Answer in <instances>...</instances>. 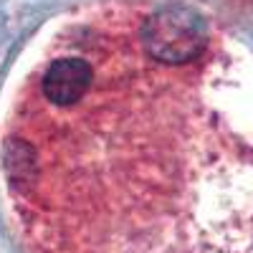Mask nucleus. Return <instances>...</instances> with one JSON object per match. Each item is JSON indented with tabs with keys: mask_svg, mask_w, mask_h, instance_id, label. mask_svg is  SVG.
Wrapping results in <instances>:
<instances>
[{
	"mask_svg": "<svg viewBox=\"0 0 253 253\" xmlns=\"http://www.w3.org/2000/svg\"><path fill=\"white\" fill-rule=\"evenodd\" d=\"M152 58L165 63L193 61L208 41L205 20L187 5H165L150 15L142 31Z\"/></svg>",
	"mask_w": 253,
	"mask_h": 253,
	"instance_id": "nucleus-1",
	"label": "nucleus"
},
{
	"mask_svg": "<svg viewBox=\"0 0 253 253\" xmlns=\"http://www.w3.org/2000/svg\"><path fill=\"white\" fill-rule=\"evenodd\" d=\"M91 81L94 71L84 58H58L56 63H51L43 76V94L58 107H71V104L84 99Z\"/></svg>",
	"mask_w": 253,
	"mask_h": 253,
	"instance_id": "nucleus-2",
	"label": "nucleus"
}]
</instances>
